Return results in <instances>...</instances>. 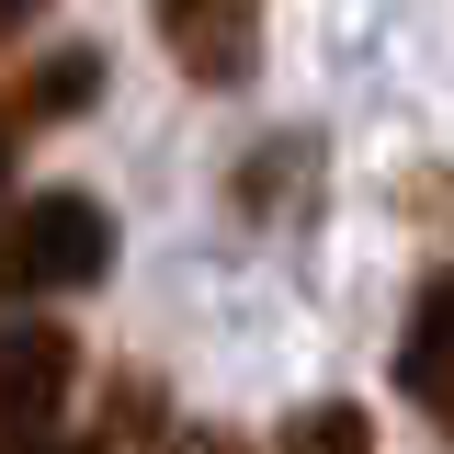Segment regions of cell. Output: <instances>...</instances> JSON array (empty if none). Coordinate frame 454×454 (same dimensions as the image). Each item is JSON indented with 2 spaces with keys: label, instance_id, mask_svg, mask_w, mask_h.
<instances>
[{
  "label": "cell",
  "instance_id": "cell-1",
  "mask_svg": "<svg viewBox=\"0 0 454 454\" xmlns=\"http://www.w3.org/2000/svg\"><path fill=\"white\" fill-rule=\"evenodd\" d=\"M114 273V216L91 193H35L23 216L0 227V295H68V284H103Z\"/></svg>",
  "mask_w": 454,
  "mask_h": 454
},
{
  "label": "cell",
  "instance_id": "cell-2",
  "mask_svg": "<svg viewBox=\"0 0 454 454\" xmlns=\"http://www.w3.org/2000/svg\"><path fill=\"white\" fill-rule=\"evenodd\" d=\"M68 330L46 318H0V443H23V432H46L57 397H68Z\"/></svg>",
  "mask_w": 454,
  "mask_h": 454
},
{
  "label": "cell",
  "instance_id": "cell-3",
  "mask_svg": "<svg viewBox=\"0 0 454 454\" xmlns=\"http://www.w3.org/2000/svg\"><path fill=\"white\" fill-rule=\"evenodd\" d=\"M160 35L170 57L193 68V80H250V57H262V0H160Z\"/></svg>",
  "mask_w": 454,
  "mask_h": 454
},
{
  "label": "cell",
  "instance_id": "cell-4",
  "mask_svg": "<svg viewBox=\"0 0 454 454\" xmlns=\"http://www.w3.org/2000/svg\"><path fill=\"white\" fill-rule=\"evenodd\" d=\"M397 387L454 432V284L420 295V318H409V340H397Z\"/></svg>",
  "mask_w": 454,
  "mask_h": 454
},
{
  "label": "cell",
  "instance_id": "cell-5",
  "mask_svg": "<svg viewBox=\"0 0 454 454\" xmlns=\"http://www.w3.org/2000/svg\"><path fill=\"white\" fill-rule=\"evenodd\" d=\"M273 454H375V432H364V409H352V397H318V409H295V420H284Z\"/></svg>",
  "mask_w": 454,
  "mask_h": 454
},
{
  "label": "cell",
  "instance_id": "cell-6",
  "mask_svg": "<svg viewBox=\"0 0 454 454\" xmlns=\"http://www.w3.org/2000/svg\"><path fill=\"white\" fill-rule=\"evenodd\" d=\"M80 103H91V57H57L35 80V114H80Z\"/></svg>",
  "mask_w": 454,
  "mask_h": 454
},
{
  "label": "cell",
  "instance_id": "cell-7",
  "mask_svg": "<svg viewBox=\"0 0 454 454\" xmlns=\"http://www.w3.org/2000/svg\"><path fill=\"white\" fill-rule=\"evenodd\" d=\"M0 454H103V443H57V432H23V443H0Z\"/></svg>",
  "mask_w": 454,
  "mask_h": 454
},
{
  "label": "cell",
  "instance_id": "cell-8",
  "mask_svg": "<svg viewBox=\"0 0 454 454\" xmlns=\"http://www.w3.org/2000/svg\"><path fill=\"white\" fill-rule=\"evenodd\" d=\"M35 12H46V0H0V35H23V23H35Z\"/></svg>",
  "mask_w": 454,
  "mask_h": 454
},
{
  "label": "cell",
  "instance_id": "cell-9",
  "mask_svg": "<svg viewBox=\"0 0 454 454\" xmlns=\"http://www.w3.org/2000/svg\"><path fill=\"white\" fill-rule=\"evenodd\" d=\"M0 182H12V125H0Z\"/></svg>",
  "mask_w": 454,
  "mask_h": 454
},
{
  "label": "cell",
  "instance_id": "cell-10",
  "mask_svg": "<svg viewBox=\"0 0 454 454\" xmlns=\"http://www.w3.org/2000/svg\"><path fill=\"white\" fill-rule=\"evenodd\" d=\"M193 454H239V443H193Z\"/></svg>",
  "mask_w": 454,
  "mask_h": 454
},
{
  "label": "cell",
  "instance_id": "cell-11",
  "mask_svg": "<svg viewBox=\"0 0 454 454\" xmlns=\"http://www.w3.org/2000/svg\"><path fill=\"white\" fill-rule=\"evenodd\" d=\"M443 284H454V273H443Z\"/></svg>",
  "mask_w": 454,
  "mask_h": 454
}]
</instances>
